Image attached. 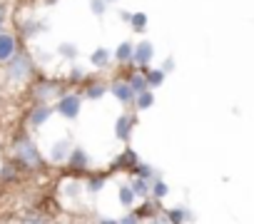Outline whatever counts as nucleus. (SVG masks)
<instances>
[{
	"label": "nucleus",
	"mask_w": 254,
	"mask_h": 224,
	"mask_svg": "<svg viewBox=\"0 0 254 224\" xmlns=\"http://www.w3.org/2000/svg\"><path fill=\"white\" fill-rule=\"evenodd\" d=\"M127 182H130V187H132V192H135L137 202H142V199H150V197H152V182L140 179V177H130Z\"/></svg>",
	"instance_id": "obj_20"
},
{
	"label": "nucleus",
	"mask_w": 254,
	"mask_h": 224,
	"mask_svg": "<svg viewBox=\"0 0 254 224\" xmlns=\"http://www.w3.org/2000/svg\"><path fill=\"white\" fill-rule=\"evenodd\" d=\"M167 194H170V184H167L162 177H157V179L152 182V199H155V202H162V199H167Z\"/></svg>",
	"instance_id": "obj_25"
},
{
	"label": "nucleus",
	"mask_w": 254,
	"mask_h": 224,
	"mask_svg": "<svg viewBox=\"0 0 254 224\" xmlns=\"http://www.w3.org/2000/svg\"><path fill=\"white\" fill-rule=\"evenodd\" d=\"M105 3H107V5H110V3H117V0H105Z\"/></svg>",
	"instance_id": "obj_39"
},
{
	"label": "nucleus",
	"mask_w": 254,
	"mask_h": 224,
	"mask_svg": "<svg viewBox=\"0 0 254 224\" xmlns=\"http://www.w3.org/2000/svg\"><path fill=\"white\" fill-rule=\"evenodd\" d=\"M145 224H167V217H165V212H162L160 217H155V219H150V222H145Z\"/></svg>",
	"instance_id": "obj_35"
},
{
	"label": "nucleus",
	"mask_w": 254,
	"mask_h": 224,
	"mask_svg": "<svg viewBox=\"0 0 254 224\" xmlns=\"http://www.w3.org/2000/svg\"><path fill=\"white\" fill-rule=\"evenodd\" d=\"M130 177H140V179L155 182V179H157V177H162V174H160V172H157L155 167H150L147 162H142V160H140V162H137V165H135V167L130 169Z\"/></svg>",
	"instance_id": "obj_21"
},
{
	"label": "nucleus",
	"mask_w": 254,
	"mask_h": 224,
	"mask_svg": "<svg viewBox=\"0 0 254 224\" xmlns=\"http://www.w3.org/2000/svg\"><path fill=\"white\" fill-rule=\"evenodd\" d=\"M23 224H50V222H48V217L40 214V212H28V214L23 217Z\"/></svg>",
	"instance_id": "obj_31"
},
{
	"label": "nucleus",
	"mask_w": 254,
	"mask_h": 224,
	"mask_svg": "<svg viewBox=\"0 0 254 224\" xmlns=\"http://www.w3.org/2000/svg\"><path fill=\"white\" fill-rule=\"evenodd\" d=\"M33 75H35V65H33V57L25 50H18V55L10 62H5V77H8V82L23 85Z\"/></svg>",
	"instance_id": "obj_2"
},
{
	"label": "nucleus",
	"mask_w": 254,
	"mask_h": 224,
	"mask_svg": "<svg viewBox=\"0 0 254 224\" xmlns=\"http://www.w3.org/2000/svg\"><path fill=\"white\" fill-rule=\"evenodd\" d=\"M65 92H67V90H65V82L58 80V77H38V80L33 82V87H30L33 100H35V102H45V105H50V100L58 102Z\"/></svg>",
	"instance_id": "obj_3"
},
{
	"label": "nucleus",
	"mask_w": 254,
	"mask_h": 224,
	"mask_svg": "<svg viewBox=\"0 0 254 224\" xmlns=\"http://www.w3.org/2000/svg\"><path fill=\"white\" fill-rule=\"evenodd\" d=\"M165 217H167V224H190V222H194V212L187 209V207H180V204L165 209Z\"/></svg>",
	"instance_id": "obj_18"
},
{
	"label": "nucleus",
	"mask_w": 254,
	"mask_h": 224,
	"mask_svg": "<svg viewBox=\"0 0 254 224\" xmlns=\"http://www.w3.org/2000/svg\"><path fill=\"white\" fill-rule=\"evenodd\" d=\"M117 202H120V207H122L125 212H130V209L137 207V197H135L130 182H120V184H117Z\"/></svg>",
	"instance_id": "obj_14"
},
{
	"label": "nucleus",
	"mask_w": 254,
	"mask_h": 224,
	"mask_svg": "<svg viewBox=\"0 0 254 224\" xmlns=\"http://www.w3.org/2000/svg\"><path fill=\"white\" fill-rule=\"evenodd\" d=\"M117 222H120V224H145V222L140 219V214H137L135 209H130V212H125L122 217H117Z\"/></svg>",
	"instance_id": "obj_30"
},
{
	"label": "nucleus",
	"mask_w": 254,
	"mask_h": 224,
	"mask_svg": "<svg viewBox=\"0 0 254 224\" xmlns=\"http://www.w3.org/2000/svg\"><path fill=\"white\" fill-rule=\"evenodd\" d=\"M110 95H112L120 105H125V107H130V105L135 102V92H132L130 82H127L125 77L112 80V85H110Z\"/></svg>",
	"instance_id": "obj_8"
},
{
	"label": "nucleus",
	"mask_w": 254,
	"mask_h": 224,
	"mask_svg": "<svg viewBox=\"0 0 254 224\" xmlns=\"http://www.w3.org/2000/svg\"><path fill=\"white\" fill-rule=\"evenodd\" d=\"M90 62H92L97 70H105V67H110V62H112V53H110L107 48H97V50L90 55Z\"/></svg>",
	"instance_id": "obj_22"
},
{
	"label": "nucleus",
	"mask_w": 254,
	"mask_h": 224,
	"mask_svg": "<svg viewBox=\"0 0 254 224\" xmlns=\"http://www.w3.org/2000/svg\"><path fill=\"white\" fill-rule=\"evenodd\" d=\"M135 127H137V115L135 112H122V115H117V120H115V137L120 142H125V145H130Z\"/></svg>",
	"instance_id": "obj_5"
},
{
	"label": "nucleus",
	"mask_w": 254,
	"mask_h": 224,
	"mask_svg": "<svg viewBox=\"0 0 254 224\" xmlns=\"http://www.w3.org/2000/svg\"><path fill=\"white\" fill-rule=\"evenodd\" d=\"M165 72H170V70H175V57H165L162 60V65H160Z\"/></svg>",
	"instance_id": "obj_33"
},
{
	"label": "nucleus",
	"mask_w": 254,
	"mask_h": 224,
	"mask_svg": "<svg viewBox=\"0 0 254 224\" xmlns=\"http://www.w3.org/2000/svg\"><path fill=\"white\" fill-rule=\"evenodd\" d=\"M120 20H122V23H130V20H132V13H130V10H120Z\"/></svg>",
	"instance_id": "obj_36"
},
{
	"label": "nucleus",
	"mask_w": 254,
	"mask_h": 224,
	"mask_svg": "<svg viewBox=\"0 0 254 224\" xmlns=\"http://www.w3.org/2000/svg\"><path fill=\"white\" fill-rule=\"evenodd\" d=\"M135 212L140 214V219L142 222H150V219H155V217H160L165 209L160 207V202H155L152 197L150 199H142V202H137V207H135Z\"/></svg>",
	"instance_id": "obj_17"
},
{
	"label": "nucleus",
	"mask_w": 254,
	"mask_h": 224,
	"mask_svg": "<svg viewBox=\"0 0 254 224\" xmlns=\"http://www.w3.org/2000/svg\"><path fill=\"white\" fill-rule=\"evenodd\" d=\"M135 110L137 112H147L150 107H155V92L152 90H147V92H140V95H135Z\"/></svg>",
	"instance_id": "obj_24"
},
{
	"label": "nucleus",
	"mask_w": 254,
	"mask_h": 224,
	"mask_svg": "<svg viewBox=\"0 0 254 224\" xmlns=\"http://www.w3.org/2000/svg\"><path fill=\"white\" fill-rule=\"evenodd\" d=\"M18 38L13 35V33H8V30H3L0 33V62H10L15 55H18Z\"/></svg>",
	"instance_id": "obj_11"
},
{
	"label": "nucleus",
	"mask_w": 254,
	"mask_h": 224,
	"mask_svg": "<svg viewBox=\"0 0 254 224\" xmlns=\"http://www.w3.org/2000/svg\"><path fill=\"white\" fill-rule=\"evenodd\" d=\"M90 10H92L97 18H102V15L107 13V3H105V0H90Z\"/></svg>",
	"instance_id": "obj_32"
},
{
	"label": "nucleus",
	"mask_w": 254,
	"mask_h": 224,
	"mask_svg": "<svg viewBox=\"0 0 254 224\" xmlns=\"http://www.w3.org/2000/svg\"><path fill=\"white\" fill-rule=\"evenodd\" d=\"M95 224H120V222H117L115 217H105V214H102V217L95 219Z\"/></svg>",
	"instance_id": "obj_34"
},
{
	"label": "nucleus",
	"mask_w": 254,
	"mask_h": 224,
	"mask_svg": "<svg viewBox=\"0 0 254 224\" xmlns=\"http://www.w3.org/2000/svg\"><path fill=\"white\" fill-rule=\"evenodd\" d=\"M132 55H135V43H130V40H122V43L112 50V57H115V62H120V65H132Z\"/></svg>",
	"instance_id": "obj_19"
},
{
	"label": "nucleus",
	"mask_w": 254,
	"mask_h": 224,
	"mask_svg": "<svg viewBox=\"0 0 254 224\" xmlns=\"http://www.w3.org/2000/svg\"><path fill=\"white\" fill-rule=\"evenodd\" d=\"M122 77H125L127 82H130V87H132V92H135V95H140V92H147V90H150L145 72H142V70H137V67H130Z\"/></svg>",
	"instance_id": "obj_15"
},
{
	"label": "nucleus",
	"mask_w": 254,
	"mask_h": 224,
	"mask_svg": "<svg viewBox=\"0 0 254 224\" xmlns=\"http://www.w3.org/2000/svg\"><path fill=\"white\" fill-rule=\"evenodd\" d=\"M87 80H90V77L85 75L82 67H77V65L70 67V72H67V82H70V85H80V82H87Z\"/></svg>",
	"instance_id": "obj_29"
},
{
	"label": "nucleus",
	"mask_w": 254,
	"mask_h": 224,
	"mask_svg": "<svg viewBox=\"0 0 254 224\" xmlns=\"http://www.w3.org/2000/svg\"><path fill=\"white\" fill-rule=\"evenodd\" d=\"M107 182H110V174H107V172H90V174L85 177V194L100 197V194L105 192Z\"/></svg>",
	"instance_id": "obj_12"
},
{
	"label": "nucleus",
	"mask_w": 254,
	"mask_h": 224,
	"mask_svg": "<svg viewBox=\"0 0 254 224\" xmlns=\"http://www.w3.org/2000/svg\"><path fill=\"white\" fill-rule=\"evenodd\" d=\"M3 23H5V13L0 10V33H3Z\"/></svg>",
	"instance_id": "obj_37"
},
{
	"label": "nucleus",
	"mask_w": 254,
	"mask_h": 224,
	"mask_svg": "<svg viewBox=\"0 0 254 224\" xmlns=\"http://www.w3.org/2000/svg\"><path fill=\"white\" fill-rule=\"evenodd\" d=\"M80 110H82V95L80 92H65L58 102H55V112L65 120H77L80 117Z\"/></svg>",
	"instance_id": "obj_4"
},
{
	"label": "nucleus",
	"mask_w": 254,
	"mask_h": 224,
	"mask_svg": "<svg viewBox=\"0 0 254 224\" xmlns=\"http://www.w3.org/2000/svg\"><path fill=\"white\" fill-rule=\"evenodd\" d=\"M45 3H48V5H53V3H58V0H45Z\"/></svg>",
	"instance_id": "obj_38"
},
{
	"label": "nucleus",
	"mask_w": 254,
	"mask_h": 224,
	"mask_svg": "<svg viewBox=\"0 0 254 224\" xmlns=\"http://www.w3.org/2000/svg\"><path fill=\"white\" fill-rule=\"evenodd\" d=\"M53 112H55V107L53 105H45V102H35L33 107H30V112H28V122H30V127H43L50 117H53Z\"/></svg>",
	"instance_id": "obj_10"
},
{
	"label": "nucleus",
	"mask_w": 254,
	"mask_h": 224,
	"mask_svg": "<svg viewBox=\"0 0 254 224\" xmlns=\"http://www.w3.org/2000/svg\"><path fill=\"white\" fill-rule=\"evenodd\" d=\"M147 25H150V18H147V13H132L130 28H132L135 33H145V30H147Z\"/></svg>",
	"instance_id": "obj_26"
},
{
	"label": "nucleus",
	"mask_w": 254,
	"mask_h": 224,
	"mask_svg": "<svg viewBox=\"0 0 254 224\" xmlns=\"http://www.w3.org/2000/svg\"><path fill=\"white\" fill-rule=\"evenodd\" d=\"M18 172H20V167L15 162H8V165L0 167V179H3V182H15L18 179Z\"/></svg>",
	"instance_id": "obj_27"
},
{
	"label": "nucleus",
	"mask_w": 254,
	"mask_h": 224,
	"mask_svg": "<svg viewBox=\"0 0 254 224\" xmlns=\"http://www.w3.org/2000/svg\"><path fill=\"white\" fill-rule=\"evenodd\" d=\"M107 92H110V87H107L102 80H92V77H90V80L85 82V87H82L80 95H82V100H102Z\"/></svg>",
	"instance_id": "obj_16"
},
{
	"label": "nucleus",
	"mask_w": 254,
	"mask_h": 224,
	"mask_svg": "<svg viewBox=\"0 0 254 224\" xmlns=\"http://www.w3.org/2000/svg\"><path fill=\"white\" fill-rule=\"evenodd\" d=\"M58 53H60V57H65V60H77V55H80V50H77L75 43H60V45H58Z\"/></svg>",
	"instance_id": "obj_28"
},
{
	"label": "nucleus",
	"mask_w": 254,
	"mask_h": 224,
	"mask_svg": "<svg viewBox=\"0 0 254 224\" xmlns=\"http://www.w3.org/2000/svg\"><path fill=\"white\" fill-rule=\"evenodd\" d=\"M72 142H70V137H60V140H55L53 145H50V150H48V160L53 162V165H65L67 162V157H70V152H72Z\"/></svg>",
	"instance_id": "obj_9"
},
{
	"label": "nucleus",
	"mask_w": 254,
	"mask_h": 224,
	"mask_svg": "<svg viewBox=\"0 0 254 224\" xmlns=\"http://www.w3.org/2000/svg\"><path fill=\"white\" fill-rule=\"evenodd\" d=\"M142 72H145V77H147L150 90L162 87V82H165V77H167V72H165L162 67H147V70H142Z\"/></svg>",
	"instance_id": "obj_23"
},
{
	"label": "nucleus",
	"mask_w": 254,
	"mask_h": 224,
	"mask_svg": "<svg viewBox=\"0 0 254 224\" xmlns=\"http://www.w3.org/2000/svg\"><path fill=\"white\" fill-rule=\"evenodd\" d=\"M13 162L25 172H35V169L45 167V160H43V155H40V150H38V145L33 142L30 135H20L13 142Z\"/></svg>",
	"instance_id": "obj_1"
},
{
	"label": "nucleus",
	"mask_w": 254,
	"mask_h": 224,
	"mask_svg": "<svg viewBox=\"0 0 254 224\" xmlns=\"http://www.w3.org/2000/svg\"><path fill=\"white\" fill-rule=\"evenodd\" d=\"M137 162H140V155H137L132 147H125V150L120 152V157L112 162V169H120V172H127V174H130V169H132Z\"/></svg>",
	"instance_id": "obj_13"
},
{
	"label": "nucleus",
	"mask_w": 254,
	"mask_h": 224,
	"mask_svg": "<svg viewBox=\"0 0 254 224\" xmlns=\"http://www.w3.org/2000/svg\"><path fill=\"white\" fill-rule=\"evenodd\" d=\"M90 165H92V160H90L87 150H82V147H72V152L65 162L70 174H85V177L90 174Z\"/></svg>",
	"instance_id": "obj_6"
},
{
	"label": "nucleus",
	"mask_w": 254,
	"mask_h": 224,
	"mask_svg": "<svg viewBox=\"0 0 254 224\" xmlns=\"http://www.w3.org/2000/svg\"><path fill=\"white\" fill-rule=\"evenodd\" d=\"M152 60H155V45H152L150 40H140V43H135L132 67H137V70H147Z\"/></svg>",
	"instance_id": "obj_7"
}]
</instances>
